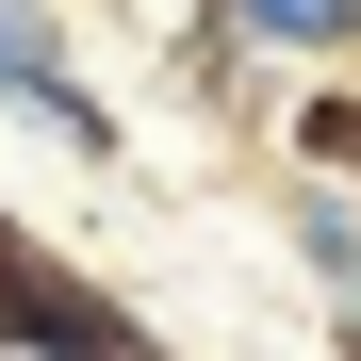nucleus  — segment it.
Wrapping results in <instances>:
<instances>
[{"label": "nucleus", "mask_w": 361, "mask_h": 361, "mask_svg": "<svg viewBox=\"0 0 361 361\" xmlns=\"http://www.w3.org/2000/svg\"><path fill=\"white\" fill-rule=\"evenodd\" d=\"M279 164H295V180H361V66L279 82Z\"/></svg>", "instance_id": "39448f33"}, {"label": "nucleus", "mask_w": 361, "mask_h": 361, "mask_svg": "<svg viewBox=\"0 0 361 361\" xmlns=\"http://www.w3.org/2000/svg\"><path fill=\"white\" fill-rule=\"evenodd\" d=\"M329 361H361V312H329Z\"/></svg>", "instance_id": "0eeeda50"}, {"label": "nucleus", "mask_w": 361, "mask_h": 361, "mask_svg": "<svg viewBox=\"0 0 361 361\" xmlns=\"http://www.w3.org/2000/svg\"><path fill=\"white\" fill-rule=\"evenodd\" d=\"M263 66H361V0H214Z\"/></svg>", "instance_id": "423d86ee"}, {"label": "nucleus", "mask_w": 361, "mask_h": 361, "mask_svg": "<svg viewBox=\"0 0 361 361\" xmlns=\"http://www.w3.org/2000/svg\"><path fill=\"white\" fill-rule=\"evenodd\" d=\"M164 82L197 99V115H230V132H247V115H279V66H263V49H247V33L214 17V0H197L180 33H164Z\"/></svg>", "instance_id": "7ed1b4c3"}, {"label": "nucleus", "mask_w": 361, "mask_h": 361, "mask_svg": "<svg viewBox=\"0 0 361 361\" xmlns=\"http://www.w3.org/2000/svg\"><path fill=\"white\" fill-rule=\"evenodd\" d=\"M0 361H164V345H148V312L115 279L17 247V263H0Z\"/></svg>", "instance_id": "f03ea898"}, {"label": "nucleus", "mask_w": 361, "mask_h": 361, "mask_svg": "<svg viewBox=\"0 0 361 361\" xmlns=\"http://www.w3.org/2000/svg\"><path fill=\"white\" fill-rule=\"evenodd\" d=\"M279 247H295V279H312L329 312H361V180H295L279 197Z\"/></svg>", "instance_id": "20e7f679"}, {"label": "nucleus", "mask_w": 361, "mask_h": 361, "mask_svg": "<svg viewBox=\"0 0 361 361\" xmlns=\"http://www.w3.org/2000/svg\"><path fill=\"white\" fill-rule=\"evenodd\" d=\"M0 132H33V148H66V164H132V115L82 82V49H66L49 0H0Z\"/></svg>", "instance_id": "f257e3e1"}]
</instances>
